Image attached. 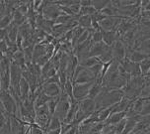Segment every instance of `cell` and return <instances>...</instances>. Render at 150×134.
I'll return each instance as SVG.
<instances>
[{
  "label": "cell",
  "mask_w": 150,
  "mask_h": 134,
  "mask_svg": "<svg viewBox=\"0 0 150 134\" xmlns=\"http://www.w3.org/2000/svg\"><path fill=\"white\" fill-rule=\"evenodd\" d=\"M127 58L129 59L131 62H133V63L140 64L141 62L144 61L145 59L150 58V56L142 53L141 51H139V50H134L133 52H131L129 55L127 56Z\"/></svg>",
  "instance_id": "obj_10"
},
{
  "label": "cell",
  "mask_w": 150,
  "mask_h": 134,
  "mask_svg": "<svg viewBox=\"0 0 150 134\" xmlns=\"http://www.w3.org/2000/svg\"><path fill=\"white\" fill-rule=\"evenodd\" d=\"M147 76H150V73H149V74H148V75H147Z\"/></svg>",
  "instance_id": "obj_30"
},
{
  "label": "cell",
  "mask_w": 150,
  "mask_h": 134,
  "mask_svg": "<svg viewBox=\"0 0 150 134\" xmlns=\"http://www.w3.org/2000/svg\"><path fill=\"white\" fill-rule=\"evenodd\" d=\"M137 50L141 51L142 53L150 56V38L146 39V40H143V41L141 42V44L139 45Z\"/></svg>",
  "instance_id": "obj_22"
},
{
  "label": "cell",
  "mask_w": 150,
  "mask_h": 134,
  "mask_svg": "<svg viewBox=\"0 0 150 134\" xmlns=\"http://www.w3.org/2000/svg\"><path fill=\"white\" fill-rule=\"evenodd\" d=\"M93 82H96V79L89 70L83 68L80 65L77 67L73 77V85L89 84Z\"/></svg>",
  "instance_id": "obj_3"
},
{
  "label": "cell",
  "mask_w": 150,
  "mask_h": 134,
  "mask_svg": "<svg viewBox=\"0 0 150 134\" xmlns=\"http://www.w3.org/2000/svg\"><path fill=\"white\" fill-rule=\"evenodd\" d=\"M72 19H74V17H71V16L63 13V14H61L59 17L55 20L54 23H55V25H65V24L70 22Z\"/></svg>",
  "instance_id": "obj_20"
},
{
  "label": "cell",
  "mask_w": 150,
  "mask_h": 134,
  "mask_svg": "<svg viewBox=\"0 0 150 134\" xmlns=\"http://www.w3.org/2000/svg\"><path fill=\"white\" fill-rule=\"evenodd\" d=\"M80 5H81L82 7L92 6V1H91V0H80Z\"/></svg>",
  "instance_id": "obj_27"
},
{
  "label": "cell",
  "mask_w": 150,
  "mask_h": 134,
  "mask_svg": "<svg viewBox=\"0 0 150 134\" xmlns=\"http://www.w3.org/2000/svg\"><path fill=\"white\" fill-rule=\"evenodd\" d=\"M77 21H78V25L81 26L82 28L86 29V30H89V29L92 28V17L89 15L79 16Z\"/></svg>",
  "instance_id": "obj_14"
},
{
  "label": "cell",
  "mask_w": 150,
  "mask_h": 134,
  "mask_svg": "<svg viewBox=\"0 0 150 134\" xmlns=\"http://www.w3.org/2000/svg\"><path fill=\"white\" fill-rule=\"evenodd\" d=\"M50 98V97H49L44 92H42L36 98H35V107L38 108V107H41V106L45 105V104H47Z\"/></svg>",
  "instance_id": "obj_15"
},
{
  "label": "cell",
  "mask_w": 150,
  "mask_h": 134,
  "mask_svg": "<svg viewBox=\"0 0 150 134\" xmlns=\"http://www.w3.org/2000/svg\"><path fill=\"white\" fill-rule=\"evenodd\" d=\"M110 48L109 46H107L104 42L101 43H97V44H93L92 47H91L90 53H89V57H96L99 58L100 56L103 55L104 53H106Z\"/></svg>",
  "instance_id": "obj_8"
},
{
  "label": "cell",
  "mask_w": 150,
  "mask_h": 134,
  "mask_svg": "<svg viewBox=\"0 0 150 134\" xmlns=\"http://www.w3.org/2000/svg\"><path fill=\"white\" fill-rule=\"evenodd\" d=\"M45 134H61V128H60V129H56V130L47 131Z\"/></svg>",
  "instance_id": "obj_28"
},
{
  "label": "cell",
  "mask_w": 150,
  "mask_h": 134,
  "mask_svg": "<svg viewBox=\"0 0 150 134\" xmlns=\"http://www.w3.org/2000/svg\"><path fill=\"white\" fill-rule=\"evenodd\" d=\"M1 106L5 109V111L10 115L18 114V100L8 92L1 90Z\"/></svg>",
  "instance_id": "obj_1"
},
{
  "label": "cell",
  "mask_w": 150,
  "mask_h": 134,
  "mask_svg": "<svg viewBox=\"0 0 150 134\" xmlns=\"http://www.w3.org/2000/svg\"><path fill=\"white\" fill-rule=\"evenodd\" d=\"M138 1H136V0H122V1H120V5L122 6H131V5H135L137 3Z\"/></svg>",
  "instance_id": "obj_26"
},
{
  "label": "cell",
  "mask_w": 150,
  "mask_h": 134,
  "mask_svg": "<svg viewBox=\"0 0 150 134\" xmlns=\"http://www.w3.org/2000/svg\"><path fill=\"white\" fill-rule=\"evenodd\" d=\"M13 14L5 15L4 17L1 18V21H0V27H1V29H7L8 27H10V25L13 23V20H14Z\"/></svg>",
  "instance_id": "obj_18"
},
{
  "label": "cell",
  "mask_w": 150,
  "mask_h": 134,
  "mask_svg": "<svg viewBox=\"0 0 150 134\" xmlns=\"http://www.w3.org/2000/svg\"><path fill=\"white\" fill-rule=\"evenodd\" d=\"M143 98V97H142ZM144 104H143V108L140 112L141 116H145V115L150 114V100H144Z\"/></svg>",
  "instance_id": "obj_25"
},
{
  "label": "cell",
  "mask_w": 150,
  "mask_h": 134,
  "mask_svg": "<svg viewBox=\"0 0 150 134\" xmlns=\"http://www.w3.org/2000/svg\"><path fill=\"white\" fill-rule=\"evenodd\" d=\"M94 82H89V84L73 85V95H74L75 100L81 101L83 100H85V98H87Z\"/></svg>",
  "instance_id": "obj_4"
},
{
  "label": "cell",
  "mask_w": 150,
  "mask_h": 134,
  "mask_svg": "<svg viewBox=\"0 0 150 134\" xmlns=\"http://www.w3.org/2000/svg\"><path fill=\"white\" fill-rule=\"evenodd\" d=\"M139 66H140L142 76H147L150 72V58H147L144 61H142L140 64H139Z\"/></svg>",
  "instance_id": "obj_21"
},
{
  "label": "cell",
  "mask_w": 150,
  "mask_h": 134,
  "mask_svg": "<svg viewBox=\"0 0 150 134\" xmlns=\"http://www.w3.org/2000/svg\"><path fill=\"white\" fill-rule=\"evenodd\" d=\"M103 90H104L103 84H102V82H98V80H96V82L93 84L92 87H91L88 97L92 98V100H95V98L97 97V96L100 95L102 92H103Z\"/></svg>",
  "instance_id": "obj_12"
},
{
  "label": "cell",
  "mask_w": 150,
  "mask_h": 134,
  "mask_svg": "<svg viewBox=\"0 0 150 134\" xmlns=\"http://www.w3.org/2000/svg\"><path fill=\"white\" fill-rule=\"evenodd\" d=\"M59 100H60V96H57V97H50L49 102H47V106H49L50 112L52 116L55 113L56 107H57L58 103H59Z\"/></svg>",
  "instance_id": "obj_17"
},
{
  "label": "cell",
  "mask_w": 150,
  "mask_h": 134,
  "mask_svg": "<svg viewBox=\"0 0 150 134\" xmlns=\"http://www.w3.org/2000/svg\"><path fill=\"white\" fill-rule=\"evenodd\" d=\"M71 102H72V100H70V97H69L64 92H62V93H61V95H60L59 103H58L57 107H56L55 113L53 116H56L57 118H59L61 121L63 122L64 119L67 116L69 110H70Z\"/></svg>",
  "instance_id": "obj_2"
},
{
  "label": "cell",
  "mask_w": 150,
  "mask_h": 134,
  "mask_svg": "<svg viewBox=\"0 0 150 134\" xmlns=\"http://www.w3.org/2000/svg\"><path fill=\"white\" fill-rule=\"evenodd\" d=\"M117 40H120V37L117 35V31L103 32V42L107 46L112 47L115 44V42H117Z\"/></svg>",
  "instance_id": "obj_9"
},
{
  "label": "cell",
  "mask_w": 150,
  "mask_h": 134,
  "mask_svg": "<svg viewBox=\"0 0 150 134\" xmlns=\"http://www.w3.org/2000/svg\"><path fill=\"white\" fill-rule=\"evenodd\" d=\"M61 126H62V121H61L59 118H57L56 116H52V119H50L49 126H47V131L60 129ZM47 131H45V132H47Z\"/></svg>",
  "instance_id": "obj_16"
},
{
  "label": "cell",
  "mask_w": 150,
  "mask_h": 134,
  "mask_svg": "<svg viewBox=\"0 0 150 134\" xmlns=\"http://www.w3.org/2000/svg\"><path fill=\"white\" fill-rule=\"evenodd\" d=\"M149 73H150V72H149ZM149 73H148V74H149Z\"/></svg>",
  "instance_id": "obj_31"
},
{
  "label": "cell",
  "mask_w": 150,
  "mask_h": 134,
  "mask_svg": "<svg viewBox=\"0 0 150 134\" xmlns=\"http://www.w3.org/2000/svg\"><path fill=\"white\" fill-rule=\"evenodd\" d=\"M42 92L49 97H57L60 96L63 90L58 84H52V82H44L42 84Z\"/></svg>",
  "instance_id": "obj_6"
},
{
  "label": "cell",
  "mask_w": 150,
  "mask_h": 134,
  "mask_svg": "<svg viewBox=\"0 0 150 134\" xmlns=\"http://www.w3.org/2000/svg\"><path fill=\"white\" fill-rule=\"evenodd\" d=\"M91 41L93 44H97V43L103 42V31H95L91 35Z\"/></svg>",
  "instance_id": "obj_23"
},
{
  "label": "cell",
  "mask_w": 150,
  "mask_h": 134,
  "mask_svg": "<svg viewBox=\"0 0 150 134\" xmlns=\"http://www.w3.org/2000/svg\"><path fill=\"white\" fill-rule=\"evenodd\" d=\"M79 108L82 111H84L85 113L88 114L89 116H91L94 112H96V102L95 100L92 98H85L81 101H79Z\"/></svg>",
  "instance_id": "obj_7"
},
{
  "label": "cell",
  "mask_w": 150,
  "mask_h": 134,
  "mask_svg": "<svg viewBox=\"0 0 150 134\" xmlns=\"http://www.w3.org/2000/svg\"><path fill=\"white\" fill-rule=\"evenodd\" d=\"M109 3H110L109 0H94V1H92V6L95 8L98 12H100L105 7L108 6Z\"/></svg>",
  "instance_id": "obj_19"
},
{
  "label": "cell",
  "mask_w": 150,
  "mask_h": 134,
  "mask_svg": "<svg viewBox=\"0 0 150 134\" xmlns=\"http://www.w3.org/2000/svg\"><path fill=\"white\" fill-rule=\"evenodd\" d=\"M127 117V113L125 112H117V113H112L111 116L109 117V119L107 120V123L110 125H116L120 121L125 120Z\"/></svg>",
  "instance_id": "obj_11"
},
{
  "label": "cell",
  "mask_w": 150,
  "mask_h": 134,
  "mask_svg": "<svg viewBox=\"0 0 150 134\" xmlns=\"http://www.w3.org/2000/svg\"><path fill=\"white\" fill-rule=\"evenodd\" d=\"M30 133L31 134H45V131L39 126L37 123H33L30 126Z\"/></svg>",
  "instance_id": "obj_24"
},
{
  "label": "cell",
  "mask_w": 150,
  "mask_h": 134,
  "mask_svg": "<svg viewBox=\"0 0 150 134\" xmlns=\"http://www.w3.org/2000/svg\"><path fill=\"white\" fill-rule=\"evenodd\" d=\"M111 49L115 60L120 62L125 58H127V48H125L124 42L122 40H117V42H115V44L111 47Z\"/></svg>",
  "instance_id": "obj_5"
},
{
  "label": "cell",
  "mask_w": 150,
  "mask_h": 134,
  "mask_svg": "<svg viewBox=\"0 0 150 134\" xmlns=\"http://www.w3.org/2000/svg\"><path fill=\"white\" fill-rule=\"evenodd\" d=\"M107 134H117V131L115 130L114 128H112V131H110V132H109V133H107Z\"/></svg>",
  "instance_id": "obj_29"
},
{
  "label": "cell",
  "mask_w": 150,
  "mask_h": 134,
  "mask_svg": "<svg viewBox=\"0 0 150 134\" xmlns=\"http://www.w3.org/2000/svg\"><path fill=\"white\" fill-rule=\"evenodd\" d=\"M101 62L99 60L98 58L96 57H87L86 59H84V60L80 61L79 62V65L83 67V68L85 69H90L92 68V67L98 65V64H100Z\"/></svg>",
  "instance_id": "obj_13"
}]
</instances>
